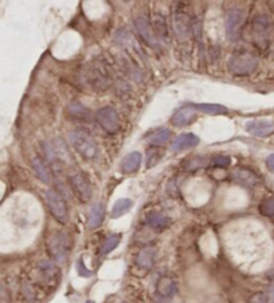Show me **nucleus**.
<instances>
[{"mask_svg":"<svg viewBox=\"0 0 274 303\" xmlns=\"http://www.w3.org/2000/svg\"><path fill=\"white\" fill-rule=\"evenodd\" d=\"M45 200H47V206H49L50 211H51V214L54 215L56 221L62 224H66L70 218L66 200L63 199L59 194L54 191V190H49L45 193Z\"/></svg>","mask_w":274,"mask_h":303,"instance_id":"obj_6","label":"nucleus"},{"mask_svg":"<svg viewBox=\"0 0 274 303\" xmlns=\"http://www.w3.org/2000/svg\"><path fill=\"white\" fill-rule=\"evenodd\" d=\"M132 204H134L132 203V200L126 199V198L117 200V202L114 203V206H112L111 218H114L115 219V218H121L122 215L127 214L132 208Z\"/></svg>","mask_w":274,"mask_h":303,"instance_id":"obj_22","label":"nucleus"},{"mask_svg":"<svg viewBox=\"0 0 274 303\" xmlns=\"http://www.w3.org/2000/svg\"><path fill=\"white\" fill-rule=\"evenodd\" d=\"M86 303H95V302H94V300H87Z\"/></svg>","mask_w":274,"mask_h":303,"instance_id":"obj_33","label":"nucleus"},{"mask_svg":"<svg viewBox=\"0 0 274 303\" xmlns=\"http://www.w3.org/2000/svg\"><path fill=\"white\" fill-rule=\"evenodd\" d=\"M260 213L265 217H274V198H267L260 204Z\"/></svg>","mask_w":274,"mask_h":303,"instance_id":"obj_26","label":"nucleus"},{"mask_svg":"<svg viewBox=\"0 0 274 303\" xmlns=\"http://www.w3.org/2000/svg\"><path fill=\"white\" fill-rule=\"evenodd\" d=\"M266 166H267V169L270 170V171L274 174V154H271V155H269L266 158Z\"/></svg>","mask_w":274,"mask_h":303,"instance_id":"obj_31","label":"nucleus"},{"mask_svg":"<svg viewBox=\"0 0 274 303\" xmlns=\"http://www.w3.org/2000/svg\"><path fill=\"white\" fill-rule=\"evenodd\" d=\"M135 28H136V31H138L139 36L142 38V40L145 41L146 44L150 45V47H154V49L158 47V39H156L153 30H151V27H150L149 21L146 20L145 17L142 16L136 17Z\"/></svg>","mask_w":274,"mask_h":303,"instance_id":"obj_10","label":"nucleus"},{"mask_svg":"<svg viewBox=\"0 0 274 303\" xmlns=\"http://www.w3.org/2000/svg\"><path fill=\"white\" fill-rule=\"evenodd\" d=\"M271 32H273V20L266 14H260L253 19L250 35L253 39L254 45L258 49L265 50L269 45Z\"/></svg>","mask_w":274,"mask_h":303,"instance_id":"obj_1","label":"nucleus"},{"mask_svg":"<svg viewBox=\"0 0 274 303\" xmlns=\"http://www.w3.org/2000/svg\"><path fill=\"white\" fill-rule=\"evenodd\" d=\"M104 219V206L102 203H97L91 207L90 214H88V221L87 226L88 228H98L103 223Z\"/></svg>","mask_w":274,"mask_h":303,"instance_id":"obj_16","label":"nucleus"},{"mask_svg":"<svg viewBox=\"0 0 274 303\" xmlns=\"http://www.w3.org/2000/svg\"><path fill=\"white\" fill-rule=\"evenodd\" d=\"M68 112L73 115L74 118L78 119H88L90 118V111L87 110L86 107H83L79 102H73L68 106Z\"/></svg>","mask_w":274,"mask_h":303,"instance_id":"obj_24","label":"nucleus"},{"mask_svg":"<svg viewBox=\"0 0 274 303\" xmlns=\"http://www.w3.org/2000/svg\"><path fill=\"white\" fill-rule=\"evenodd\" d=\"M264 298H265V303H274V285L267 289Z\"/></svg>","mask_w":274,"mask_h":303,"instance_id":"obj_30","label":"nucleus"},{"mask_svg":"<svg viewBox=\"0 0 274 303\" xmlns=\"http://www.w3.org/2000/svg\"><path fill=\"white\" fill-rule=\"evenodd\" d=\"M77 269H78V272H79L80 276H91V272L86 269V266H83V262H82L80 259L78 261V263H77Z\"/></svg>","mask_w":274,"mask_h":303,"instance_id":"obj_29","label":"nucleus"},{"mask_svg":"<svg viewBox=\"0 0 274 303\" xmlns=\"http://www.w3.org/2000/svg\"><path fill=\"white\" fill-rule=\"evenodd\" d=\"M156 291L161 296H165V298H170L175 294L177 291V286L174 283L173 279L167 278V276H163V278L159 279V282L156 285Z\"/></svg>","mask_w":274,"mask_h":303,"instance_id":"obj_19","label":"nucleus"},{"mask_svg":"<svg viewBox=\"0 0 274 303\" xmlns=\"http://www.w3.org/2000/svg\"><path fill=\"white\" fill-rule=\"evenodd\" d=\"M174 27H175V32L179 38H189L191 35V31H193L190 16L185 12H177L175 17H174Z\"/></svg>","mask_w":274,"mask_h":303,"instance_id":"obj_13","label":"nucleus"},{"mask_svg":"<svg viewBox=\"0 0 274 303\" xmlns=\"http://www.w3.org/2000/svg\"><path fill=\"white\" fill-rule=\"evenodd\" d=\"M141 162H142V155L138 151H132L130 154L122 159L121 162V171L123 174H132L141 167Z\"/></svg>","mask_w":274,"mask_h":303,"instance_id":"obj_14","label":"nucleus"},{"mask_svg":"<svg viewBox=\"0 0 274 303\" xmlns=\"http://www.w3.org/2000/svg\"><path fill=\"white\" fill-rule=\"evenodd\" d=\"M233 178L240 182L241 184H245V186H254L260 182V178L254 171L249 169H238L237 171H234L233 174Z\"/></svg>","mask_w":274,"mask_h":303,"instance_id":"obj_15","label":"nucleus"},{"mask_svg":"<svg viewBox=\"0 0 274 303\" xmlns=\"http://www.w3.org/2000/svg\"><path fill=\"white\" fill-rule=\"evenodd\" d=\"M171 131L169 128H159V130H155L154 132L146 138V142L149 143L150 146H153V147H158V146L165 145L169 139H170Z\"/></svg>","mask_w":274,"mask_h":303,"instance_id":"obj_18","label":"nucleus"},{"mask_svg":"<svg viewBox=\"0 0 274 303\" xmlns=\"http://www.w3.org/2000/svg\"><path fill=\"white\" fill-rule=\"evenodd\" d=\"M198 143H199V138L197 135L186 132V134L178 135L177 138L174 139L173 143H171L170 148L173 152H182L189 150V148L195 147V146H198Z\"/></svg>","mask_w":274,"mask_h":303,"instance_id":"obj_12","label":"nucleus"},{"mask_svg":"<svg viewBox=\"0 0 274 303\" xmlns=\"http://www.w3.org/2000/svg\"><path fill=\"white\" fill-rule=\"evenodd\" d=\"M70 143L83 159L91 160L98 156V145L90 135L82 131L70 132Z\"/></svg>","mask_w":274,"mask_h":303,"instance_id":"obj_4","label":"nucleus"},{"mask_svg":"<svg viewBox=\"0 0 274 303\" xmlns=\"http://www.w3.org/2000/svg\"><path fill=\"white\" fill-rule=\"evenodd\" d=\"M70 187L73 190V193L79 198L82 202H88L91 199V195H93V189H91V184L88 182V179L86 178L84 174L82 172H78V174H74L68 178Z\"/></svg>","mask_w":274,"mask_h":303,"instance_id":"obj_8","label":"nucleus"},{"mask_svg":"<svg viewBox=\"0 0 274 303\" xmlns=\"http://www.w3.org/2000/svg\"><path fill=\"white\" fill-rule=\"evenodd\" d=\"M232 160H230L229 156H215L213 159V166L214 167H219V169H223V167H227L230 166Z\"/></svg>","mask_w":274,"mask_h":303,"instance_id":"obj_27","label":"nucleus"},{"mask_svg":"<svg viewBox=\"0 0 274 303\" xmlns=\"http://www.w3.org/2000/svg\"><path fill=\"white\" fill-rule=\"evenodd\" d=\"M206 165H208V160H205V159L202 160V158L198 156V158L190 160V165H189L188 167L189 169H201V167H205Z\"/></svg>","mask_w":274,"mask_h":303,"instance_id":"obj_28","label":"nucleus"},{"mask_svg":"<svg viewBox=\"0 0 274 303\" xmlns=\"http://www.w3.org/2000/svg\"><path fill=\"white\" fill-rule=\"evenodd\" d=\"M246 131L257 138H266L274 132V122L269 119H256L246 123Z\"/></svg>","mask_w":274,"mask_h":303,"instance_id":"obj_9","label":"nucleus"},{"mask_svg":"<svg viewBox=\"0 0 274 303\" xmlns=\"http://www.w3.org/2000/svg\"><path fill=\"white\" fill-rule=\"evenodd\" d=\"M32 167H34V171L36 172V175L43 183H50L51 182V175H50V171L47 170V167L44 166V163L40 160L39 158L32 159Z\"/></svg>","mask_w":274,"mask_h":303,"instance_id":"obj_23","label":"nucleus"},{"mask_svg":"<svg viewBox=\"0 0 274 303\" xmlns=\"http://www.w3.org/2000/svg\"><path fill=\"white\" fill-rule=\"evenodd\" d=\"M246 21V11L242 8H230L226 14V35L230 41H238L242 35L243 25Z\"/></svg>","mask_w":274,"mask_h":303,"instance_id":"obj_5","label":"nucleus"},{"mask_svg":"<svg viewBox=\"0 0 274 303\" xmlns=\"http://www.w3.org/2000/svg\"><path fill=\"white\" fill-rule=\"evenodd\" d=\"M95 119L98 124L108 134H115L119 130L118 112L114 107H102L95 112Z\"/></svg>","mask_w":274,"mask_h":303,"instance_id":"obj_7","label":"nucleus"},{"mask_svg":"<svg viewBox=\"0 0 274 303\" xmlns=\"http://www.w3.org/2000/svg\"><path fill=\"white\" fill-rule=\"evenodd\" d=\"M0 303H10L7 293H6V290L3 287H0Z\"/></svg>","mask_w":274,"mask_h":303,"instance_id":"obj_32","label":"nucleus"},{"mask_svg":"<svg viewBox=\"0 0 274 303\" xmlns=\"http://www.w3.org/2000/svg\"><path fill=\"white\" fill-rule=\"evenodd\" d=\"M258 67L257 56L252 52L241 51L233 54L227 60V68L233 75L246 76L253 74Z\"/></svg>","mask_w":274,"mask_h":303,"instance_id":"obj_2","label":"nucleus"},{"mask_svg":"<svg viewBox=\"0 0 274 303\" xmlns=\"http://www.w3.org/2000/svg\"><path fill=\"white\" fill-rule=\"evenodd\" d=\"M71 247H73L71 238L64 231L54 232L47 242V248L51 258L59 263H64L68 259Z\"/></svg>","mask_w":274,"mask_h":303,"instance_id":"obj_3","label":"nucleus"},{"mask_svg":"<svg viewBox=\"0 0 274 303\" xmlns=\"http://www.w3.org/2000/svg\"><path fill=\"white\" fill-rule=\"evenodd\" d=\"M155 255L156 250L154 247L143 248L142 251L139 252L136 263H138L139 267H142L145 270H150L154 266V262H155Z\"/></svg>","mask_w":274,"mask_h":303,"instance_id":"obj_17","label":"nucleus"},{"mask_svg":"<svg viewBox=\"0 0 274 303\" xmlns=\"http://www.w3.org/2000/svg\"><path fill=\"white\" fill-rule=\"evenodd\" d=\"M146 221H147V223H149L151 227L158 228V230L167 227V226H169V223H170V219H169L166 215H163V214H161V213L147 214Z\"/></svg>","mask_w":274,"mask_h":303,"instance_id":"obj_21","label":"nucleus"},{"mask_svg":"<svg viewBox=\"0 0 274 303\" xmlns=\"http://www.w3.org/2000/svg\"><path fill=\"white\" fill-rule=\"evenodd\" d=\"M121 238H122L121 234L110 235V237H108L107 239L104 241L103 246H102L101 254L102 255H107V254H110V252H111L114 248L118 247V245L121 243Z\"/></svg>","mask_w":274,"mask_h":303,"instance_id":"obj_25","label":"nucleus"},{"mask_svg":"<svg viewBox=\"0 0 274 303\" xmlns=\"http://www.w3.org/2000/svg\"><path fill=\"white\" fill-rule=\"evenodd\" d=\"M197 112H195L194 106H185L175 111L171 118V124L175 127H182V126H189L191 122L195 121Z\"/></svg>","mask_w":274,"mask_h":303,"instance_id":"obj_11","label":"nucleus"},{"mask_svg":"<svg viewBox=\"0 0 274 303\" xmlns=\"http://www.w3.org/2000/svg\"><path fill=\"white\" fill-rule=\"evenodd\" d=\"M194 108L198 111H202L203 114L208 115H226L229 114V110L225 106L221 104H213V103H205V104H194Z\"/></svg>","mask_w":274,"mask_h":303,"instance_id":"obj_20","label":"nucleus"}]
</instances>
